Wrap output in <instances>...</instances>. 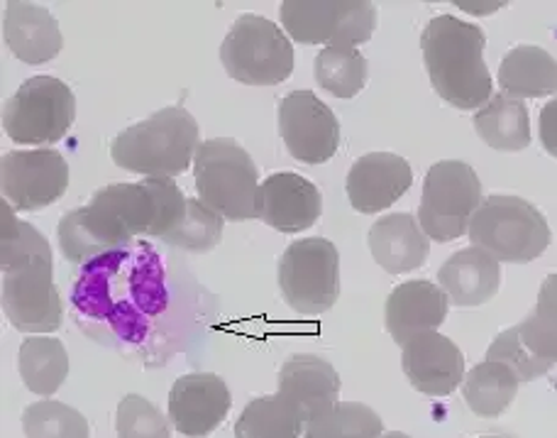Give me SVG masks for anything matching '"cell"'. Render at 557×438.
<instances>
[{
    "mask_svg": "<svg viewBox=\"0 0 557 438\" xmlns=\"http://www.w3.org/2000/svg\"><path fill=\"white\" fill-rule=\"evenodd\" d=\"M480 438H499V436H480Z\"/></svg>",
    "mask_w": 557,
    "mask_h": 438,
    "instance_id": "obj_39",
    "label": "cell"
},
{
    "mask_svg": "<svg viewBox=\"0 0 557 438\" xmlns=\"http://www.w3.org/2000/svg\"><path fill=\"white\" fill-rule=\"evenodd\" d=\"M513 328L525 351L548 365L557 363V272L545 277L539 292V304Z\"/></svg>",
    "mask_w": 557,
    "mask_h": 438,
    "instance_id": "obj_29",
    "label": "cell"
},
{
    "mask_svg": "<svg viewBox=\"0 0 557 438\" xmlns=\"http://www.w3.org/2000/svg\"><path fill=\"white\" fill-rule=\"evenodd\" d=\"M76 118V98L62 78L33 76L3 106V131L15 145H54Z\"/></svg>",
    "mask_w": 557,
    "mask_h": 438,
    "instance_id": "obj_8",
    "label": "cell"
},
{
    "mask_svg": "<svg viewBox=\"0 0 557 438\" xmlns=\"http://www.w3.org/2000/svg\"><path fill=\"white\" fill-rule=\"evenodd\" d=\"M0 211H3V251H0L3 272L27 263L29 257H47V260H52V247H49L47 238L35 226L20 221L15 208L5 198L0 204Z\"/></svg>",
    "mask_w": 557,
    "mask_h": 438,
    "instance_id": "obj_33",
    "label": "cell"
},
{
    "mask_svg": "<svg viewBox=\"0 0 557 438\" xmlns=\"http://www.w3.org/2000/svg\"><path fill=\"white\" fill-rule=\"evenodd\" d=\"M541 143L545 153L557 157V98L541 111Z\"/></svg>",
    "mask_w": 557,
    "mask_h": 438,
    "instance_id": "obj_36",
    "label": "cell"
},
{
    "mask_svg": "<svg viewBox=\"0 0 557 438\" xmlns=\"http://www.w3.org/2000/svg\"><path fill=\"white\" fill-rule=\"evenodd\" d=\"M470 241L494 255L499 263H531L541 257L553 241L548 218L521 196H486L472 216Z\"/></svg>",
    "mask_w": 557,
    "mask_h": 438,
    "instance_id": "obj_5",
    "label": "cell"
},
{
    "mask_svg": "<svg viewBox=\"0 0 557 438\" xmlns=\"http://www.w3.org/2000/svg\"><path fill=\"white\" fill-rule=\"evenodd\" d=\"M17 367L23 385L39 397H52L69 375V355L62 341L49 336H29L20 345Z\"/></svg>",
    "mask_w": 557,
    "mask_h": 438,
    "instance_id": "obj_26",
    "label": "cell"
},
{
    "mask_svg": "<svg viewBox=\"0 0 557 438\" xmlns=\"http://www.w3.org/2000/svg\"><path fill=\"white\" fill-rule=\"evenodd\" d=\"M278 290L296 314L331 312L341 294V255L327 238H304L278 257Z\"/></svg>",
    "mask_w": 557,
    "mask_h": 438,
    "instance_id": "obj_9",
    "label": "cell"
},
{
    "mask_svg": "<svg viewBox=\"0 0 557 438\" xmlns=\"http://www.w3.org/2000/svg\"><path fill=\"white\" fill-rule=\"evenodd\" d=\"M276 394L294 406L308 424L331 412L341 394V375L318 355H292L276 377Z\"/></svg>",
    "mask_w": 557,
    "mask_h": 438,
    "instance_id": "obj_18",
    "label": "cell"
},
{
    "mask_svg": "<svg viewBox=\"0 0 557 438\" xmlns=\"http://www.w3.org/2000/svg\"><path fill=\"white\" fill-rule=\"evenodd\" d=\"M482 202V182L474 169L460 159H443L423 179L418 223L431 241H457L467 233Z\"/></svg>",
    "mask_w": 557,
    "mask_h": 438,
    "instance_id": "obj_7",
    "label": "cell"
},
{
    "mask_svg": "<svg viewBox=\"0 0 557 438\" xmlns=\"http://www.w3.org/2000/svg\"><path fill=\"white\" fill-rule=\"evenodd\" d=\"M384 422L372 406L337 402L331 412L308 422L304 438H382Z\"/></svg>",
    "mask_w": 557,
    "mask_h": 438,
    "instance_id": "obj_30",
    "label": "cell"
},
{
    "mask_svg": "<svg viewBox=\"0 0 557 438\" xmlns=\"http://www.w3.org/2000/svg\"><path fill=\"white\" fill-rule=\"evenodd\" d=\"M502 263L476 245L450 255L437 270L441 290L450 299V304L460 308L492 302L502 290Z\"/></svg>",
    "mask_w": 557,
    "mask_h": 438,
    "instance_id": "obj_21",
    "label": "cell"
},
{
    "mask_svg": "<svg viewBox=\"0 0 557 438\" xmlns=\"http://www.w3.org/2000/svg\"><path fill=\"white\" fill-rule=\"evenodd\" d=\"M502 94L523 101V98H543L557 94V59L543 47L521 45L513 47L502 59L499 66Z\"/></svg>",
    "mask_w": 557,
    "mask_h": 438,
    "instance_id": "obj_23",
    "label": "cell"
},
{
    "mask_svg": "<svg viewBox=\"0 0 557 438\" xmlns=\"http://www.w3.org/2000/svg\"><path fill=\"white\" fill-rule=\"evenodd\" d=\"M450 299L441 284L413 280L404 282L386 299V331L394 343L406 345L418 333L435 331L447 318Z\"/></svg>",
    "mask_w": 557,
    "mask_h": 438,
    "instance_id": "obj_19",
    "label": "cell"
},
{
    "mask_svg": "<svg viewBox=\"0 0 557 438\" xmlns=\"http://www.w3.org/2000/svg\"><path fill=\"white\" fill-rule=\"evenodd\" d=\"M321 214V192L301 174L276 172L267 177L257 192V218L278 233L308 231Z\"/></svg>",
    "mask_w": 557,
    "mask_h": 438,
    "instance_id": "obj_15",
    "label": "cell"
},
{
    "mask_svg": "<svg viewBox=\"0 0 557 438\" xmlns=\"http://www.w3.org/2000/svg\"><path fill=\"white\" fill-rule=\"evenodd\" d=\"M233 410L231 387L213 373H188L169 392V422L188 438H206Z\"/></svg>",
    "mask_w": 557,
    "mask_h": 438,
    "instance_id": "obj_14",
    "label": "cell"
},
{
    "mask_svg": "<svg viewBox=\"0 0 557 438\" xmlns=\"http://www.w3.org/2000/svg\"><path fill=\"white\" fill-rule=\"evenodd\" d=\"M306 422L282 394L257 397L235 422V438H301Z\"/></svg>",
    "mask_w": 557,
    "mask_h": 438,
    "instance_id": "obj_27",
    "label": "cell"
},
{
    "mask_svg": "<svg viewBox=\"0 0 557 438\" xmlns=\"http://www.w3.org/2000/svg\"><path fill=\"white\" fill-rule=\"evenodd\" d=\"M221 238L223 216L211 211V208L198 202V198H188L182 221H178L164 238H159V241L172 247H182V251L188 253H208L221 243Z\"/></svg>",
    "mask_w": 557,
    "mask_h": 438,
    "instance_id": "obj_32",
    "label": "cell"
},
{
    "mask_svg": "<svg viewBox=\"0 0 557 438\" xmlns=\"http://www.w3.org/2000/svg\"><path fill=\"white\" fill-rule=\"evenodd\" d=\"M519 375L509 365L499 361H484L472 367L470 375L462 382L465 402L470 412L482 416V419H496L519 394Z\"/></svg>",
    "mask_w": 557,
    "mask_h": 438,
    "instance_id": "obj_25",
    "label": "cell"
},
{
    "mask_svg": "<svg viewBox=\"0 0 557 438\" xmlns=\"http://www.w3.org/2000/svg\"><path fill=\"white\" fill-rule=\"evenodd\" d=\"M382 438H411L409 434H401V431H389V434H384Z\"/></svg>",
    "mask_w": 557,
    "mask_h": 438,
    "instance_id": "obj_38",
    "label": "cell"
},
{
    "mask_svg": "<svg viewBox=\"0 0 557 438\" xmlns=\"http://www.w3.org/2000/svg\"><path fill=\"white\" fill-rule=\"evenodd\" d=\"M315 82L335 98H355L370 76V64L357 47L333 45L323 47L313 64Z\"/></svg>",
    "mask_w": 557,
    "mask_h": 438,
    "instance_id": "obj_28",
    "label": "cell"
},
{
    "mask_svg": "<svg viewBox=\"0 0 557 438\" xmlns=\"http://www.w3.org/2000/svg\"><path fill=\"white\" fill-rule=\"evenodd\" d=\"M198 145L196 118L182 106H166L117 133L111 157L127 172L172 179L186 172Z\"/></svg>",
    "mask_w": 557,
    "mask_h": 438,
    "instance_id": "obj_3",
    "label": "cell"
},
{
    "mask_svg": "<svg viewBox=\"0 0 557 438\" xmlns=\"http://www.w3.org/2000/svg\"><path fill=\"white\" fill-rule=\"evenodd\" d=\"M278 135L294 159L325 165L341 145V123L313 92H292L278 101Z\"/></svg>",
    "mask_w": 557,
    "mask_h": 438,
    "instance_id": "obj_13",
    "label": "cell"
},
{
    "mask_svg": "<svg viewBox=\"0 0 557 438\" xmlns=\"http://www.w3.org/2000/svg\"><path fill=\"white\" fill-rule=\"evenodd\" d=\"M401 365L413 390L428 397H447L465 382L462 351L437 331L413 336L404 345Z\"/></svg>",
    "mask_w": 557,
    "mask_h": 438,
    "instance_id": "obj_16",
    "label": "cell"
},
{
    "mask_svg": "<svg viewBox=\"0 0 557 438\" xmlns=\"http://www.w3.org/2000/svg\"><path fill=\"white\" fill-rule=\"evenodd\" d=\"M0 188L15 211H42L66 194L69 165L52 147L8 153L0 159Z\"/></svg>",
    "mask_w": 557,
    "mask_h": 438,
    "instance_id": "obj_12",
    "label": "cell"
},
{
    "mask_svg": "<svg viewBox=\"0 0 557 438\" xmlns=\"http://www.w3.org/2000/svg\"><path fill=\"white\" fill-rule=\"evenodd\" d=\"M455 5L472 15H486V13H494V10H499V8H506V3H455Z\"/></svg>",
    "mask_w": 557,
    "mask_h": 438,
    "instance_id": "obj_37",
    "label": "cell"
},
{
    "mask_svg": "<svg viewBox=\"0 0 557 438\" xmlns=\"http://www.w3.org/2000/svg\"><path fill=\"white\" fill-rule=\"evenodd\" d=\"M474 131L492 149L521 153L531 145V121L523 101L496 94L474 113Z\"/></svg>",
    "mask_w": 557,
    "mask_h": 438,
    "instance_id": "obj_24",
    "label": "cell"
},
{
    "mask_svg": "<svg viewBox=\"0 0 557 438\" xmlns=\"http://www.w3.org/2000/svg\"><path fill=\"white\" fill-rule=\"evenodd\" d=\"M370 251L376 265L389 275H404L425 265L431 255V243L411 214H389L372 223Z\"/></svg>",
    "mask_w": 557,
    "mask_h": 438,
    "instance_id": "obj_22",
    "label": "cell"
},
{
    "mask_svg": "<svg viewBox=\"0 0 557 438\" xmlns=\"http://www.w3.org/2000/svg\"><path fill=\"white\" fill-rule=\"evenodd\" d=\"M198 202L227 221L257 218L260 169L231 137H215L198 145L194 157Z\"/></svg>",
    "mask_w": 557,
    "mask_h": 438,
    "instance_id": "obj_4",
    "label": "cell"
},
{
    "mask_svg": "<svg viewBox=\"0 0 557 438\" xmlns=\"http://www.w3.org/2000/svg\"><path fill=\"white\" fill-rule=\"evenodd\" d=\"M3 37L20 62L45 64L64 47L62 29L47 8L25 0H10L3 13Z\"/></svg>",
    "mask_w": 557,
    "mask_h": 438,
    "instance_id": "obj_20",
    "label": "cell"
},
{
    "mask_svg": "<svg viewBox=\"0 0 557 438\" xmlns=\"http://www.w3.org/2000/svg\"><path fill=\"white\" fill-rule=\"evenodd\" d=\"M482 27L455 15H437L421 35L423 62L433 92L460 111H480L492 98V74L484 64Z\"/></svg>",
    "mask_w": 557,
    "mask_h": 438,
    "instance_id": "obj_2",
    "label": "cell"
},
{
    "mask_svg": "<svg viewBox=\"0 0 557 438\" xmlns=\"http://www.w3.org/2000/svg\"><path fill=\"white\" fill-rule=\"evenodd\" d=\"M413 184V169L394 153H370L357 159L347 174V198L355 211L380 214L394 206Z\"/></svg>",
    "mask_w": 557,
    "mask_h": 438,
    "instance_id": "obj_17",
    "label": "cell"
},
{
    "mask_svg": "<svg viewBox=\"0 0 557 438\" xmlns=\"http://www.w3.org/2000/svg\"><path fill=\"white\" fill-rule=\"evenodd\" d=\"M186 202L174 179L164 177L103 186L86 206L62 216L59 251L69 263H88L133 243L135 235L164 238L184 218Z\"/></svg>",
    "mask_w": 557,
    "mask_h": 438,
    "instance_id": "obj_1",
    "label": "cell"
},
{
    "mask_svg": "<svg viewBox=\"0 0 557 438\" xmlns=\"http://www.w3.org/2000/svg\"><path fill=\"white\" fill-rule=\"evenodd\" d=\"M3 312L20 333H54L64 321V304L54 284V265L47 257L3 272Z\"/></svg>",
    "mask_w": 557,
    "mask_h": 438,
    "instance_id": "obj_11",
    "label": "cell"
},
{
    "mask_svg": "<svg viewBox=\"0 0 557 438\" xmlns=\"http://www.w3.org/2000/svg\"><path fill=\"white\" fill-rule=\"evenodd\" d=\"M221 62L245 86H276L294 72L292 39L272 20L245 13L221 45Z\"/></svg>",
    "mask_w": 557,
    "mask_h": 438,
    "instance_id": "obj_6",
    "label": "cell"
},
{
    "mask_svg": "<svg viewBox=\"0 0 557 438\" xmlns=\"http://www.w3.org/2000/svg\"><path fill=\"white\" fill-rule=\"evenodd\" d=\"M23 431L27 438H91L86 416L74 406L54 400L25 406Z\"/></svg>",
    "mask_w": 557,
    "mask_h": 438,
    "instance_id": "obj_31",
    "label": "cell"
},
{
    "mask_svg": "<svg viewBox=\"0 0 557 438\" xmlns=\"http://www.w3.org/2000/svg\"><path fill=\"white\" fill-rule=\"evenodd\" d=\"M117 438H172L169 419L143 394H125L117 404Z\"/></svg>",
    "mask_w": 557,
    "mask_h": 438,
    "instance_id": "obj_34",
    "label": "cell"
},
{
    "mask_svg": "<svg viewBox=\"0 0 557 438\" xmlns=\"http://www.w3.org/2000/svg\"><path fill=\"white\" fill-rule=\"evenodd\" d=\"M286 35L301 45H360L374 35L376 8L367 0H284Z\"/></svg>",
    "mask_w": 557,
    "mask_h": 438,
    "instance_id": "obj_10",
    "label": "cell"
},
{
    "mask_svg": "<svg viewBox=\"0 0 557 438\" xmlns=\"http://www.w3.org/2000/svg\"><path fill=\"white\" fill-rule=\"evenodd\" d=\"M486 361L506 363L516 375H519L521 382L539 380V377L548 375L553 370V365L539 361L533 353L525 351V345L521 343L516 328H506L504 333L494 338L490 351H486Z\"/></svg>",
    "mask_w": 557,
    "mask_h": 438,
    "instance_id": "obj_35",
    "label": "cell"
}]
</instances>
